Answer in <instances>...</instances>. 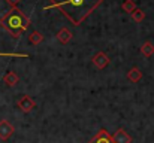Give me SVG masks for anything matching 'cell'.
<instances>
[{
    "mask_svg": "<svg viewBox=\"0 0 154 143\" xmlns=\"http://www.w3.org/2000/svg\"><path fill=\"white\" fill-rule=\"evenodd\" d=\"M100 4L102 0H50V4L45 6L44 10L58 9L63 16L70 21V24L79 25Z\"/></svg>",
    "mask_w": 154,
    "mask_h": 143,
    "instance_id": "obj_1",
    "label": "cell"
},
{
    "mask_svg": "<svg viewBox=\"0 0 154 143\" xmlns=\"http://www.w3.org/2000/svg\"><path fill=\"white\" fill-rule=\"evenodd\" d=\"M0 25L12 34V37L18 39L30 25V19L21 12L18 7H11L9 12H6L0 18Z\"/></svg>",
    "mask_w": 154,
    "mask_h": 143,
    "instance_id": "obj_2",
    "label": "cell"
},
{
    "mask_svg": "<svg viewBox=\"0 0 154 143\" xmlns=\"http://www.w3.org/2000/svg\"><path fill=\"white\" fill-rule=\"evenodd\" d=\"M36 107V103L33 101V98H30V95H23L20 100H18V109L24 113H29L32 112L33 109Z\"/></svg>",
    "mask_w": 154,
    "mask_h": 143,
    "instance_id": "obj_3",
    "label": "cell"
},
{
    "mask_svg": "<svg viewBox=\"0 0 154 143\" xmlns=\"http://www.w3.org/2000/svg\"><path fill=\"white\" fill-rule=\"evenodd\" d=\"M14 131H15V128L9 121H6V119L0 121V140H8L14 134Z\"/></svg>",
    "mask_w": 154,
    "mask_h": 143,
    "instance_id": "obj_4",
    "label": "cell"
},
{
    "mask_svg": "<svg viewBox=\"0 0 154 143\" xmlns=\"http://www.w3.org/2000/svg\"><path fill=\"white\" fill-rule=\"evenodd\" d=\"M111 137H112V143H132V136L124 128H118Z\"/></svg>",
    "mask_w": 154,
    "mask_h": 143,
    "instance_id": "obj_5",
    "label": "cell"
},
{
    "mask_svg": "<svg viewBox=\"0 0 154 143\" xmlns=\"http://www.w3.org/2000/svg\"><path fill=\"white\" fill-rule=\"evenodd\" d=\"M93 64H94L99 70H102V69H105V67L109 64V57H108L105 52L99 51V52L93 57Z\"/></svg>",
    "mask_w": 154,
    "mask_h": 143,
    "instance_id": "obj_6",
    "label": "cell"
},
{
    "mask_svg": "<svg viewBox=\"0 0 154 143\" xmlns=\"http://www.w3.org/2000/svg\"><path fill=\"white\" fill-rule=\"evenodd\" d=\"M88 143H112V137L105 128H102Z\"/></svg>",
    "mask_w": 154,
    "mask_h": 143,
    "instance_id": "obj_7",
    "label": "cell"
},
{
    "mask_svg": "<svg viewBox=\"0 0 154 143\" xmlns=\"http://www.w3.org/2000/svg\"><path fill=\"white\" fill-rule=\"evenodd\" d=\"M57 36V39L63 43V45H66V43H69L70 42V39H72V31L69 30V28H66V27H63V28H60L58 30V33L55 34Z\"/></svg>",
    "mask_w": 154,
    "mask_h": 143,
    "instance_id": "obj_8",
    "label": "cell"
},
{
    "mask_svg": "<svg viewBox=\"0 0 154 143\" xmlns=\"http://www.w3.org/2000/svg\"><path fill=\"white\" fill-rule=\"evenodd\" d=\"M18 81H20L18 75H17L15 72H12V70H9V72L5 75V78H3V82H5L8 87H15V85L18 84Z\"/></svg>",
    "mask_w": 154,
    "mask_h": 143,
    "instance_id": "obj_9",
    "label": "cell"
},
{
    "mask_svg": "<svg viewBox=\"0 0 154 143\" xmlns=\"http://www.w3.org/2000/svg\"><path fill=\"white\" fill-rule=\"evenodd\" d=\"M127 79L130 81V82H139L141 79H142V72L138 69V67H132L129 72H127Z\"/></svg>",
    "mask_w": 154,
    "mask_h": 143,
    "instance_id": "obj_10",
    "label": "cell"
},
{
    "mask_svg": "<svg viewBox=\"0 0 154 143\" xmlns=\"http://www.w3.org/2000/svg\"><path fill=\"white\" fill-rule=\"evenodd\" d=\"M42 40H44V36L38 31V30H33L32 33H30V36H29V42L32 43V45H39V43H42Z\"/></svg>",
    "mask_w": 154,
    "mask_h": 143,
    "instance_id": "obj_11",
    "label": "cell"
},
{
    "mask_svg": "<svg viewBox=\"0 0 154 143\" xmlns=\"http://www.w3.org/2000/svg\"><path fill=\"white\" fill-rule=\"evenodd\" d=\"M141 54H142L144 57H151L154 54V45L150 42V40L144 42V45L141 46Z\"/></svg>",
    "mask_w": 154,
    "mask_h": 143,
    "instance_id": "obj_12",
    "label": "cell"
},
{
    "mask_svg": "<svg viewBox=\"0 0 154 143\" xmlns=\"http://www.w3.org/2000/svg\"><path fill=\"white\" fill-rule=\"evenodd\" d=\"M130 16H132V19H133L135 22H141V21H144V19H145V12H144L142 9L136 7V9L130 13Z\"/></svg>",
    "mask_w": 154,
    "mask_h": 143,
    "instance_id": "obj_13",
    "label": "cell"
},
{
    "mask_svg": "<svg viewBox=\"0 0 154 143\" xmlns=\"http://www.w3.org/2000/svg\"><path fill=\"white\" fill-rule=\"evenodd\" d=\"M121 9H123L124 12H127V13H132V12L136 9V4H135L133 0H124L123 4H121Z\"/></svg>",
    "mask_w": 154,
    "mask_h": 143,
    "instance_id": "obj_14",
    "label": "cell"
},
{
    "mask_svg": "<svg viewBox=\"0 0 154 143\" xmlns=\"http://www.w3.org/2000/svg\"><path fill=\"white\" fill-rule=\"evenodd\" d=\"M0 57H14V58H29L26 52H0Z\"/></svg>",
    "mask_w": 154,
    "mask_h": 143,
    "instance_id": "obj_15",
    "label": "cell"
},
{
    "mask_svg": "<svg viewBox=\"0 0 154 143\" xmlns=\"http://www.w3.org/2000/svg\"><path fill=\"white\" fill-rule=\"evenodd\" d=\"M5 1H6L11 7H17V6H18V3H20L21 0H5Z\"/></svg>",
    "mask_w": 154,
    "mask_h": 143,
    "instance_id": "obj_16",
    "label": "cell"
}]
</instances>
